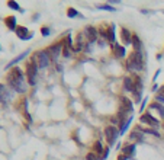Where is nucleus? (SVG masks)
I'll return each mask as SVG.
<instances>
[{"instance_id":"obj_1","label":"nucleus","mask_w":164,"mask_h":160,"mask_svg":"<svg viewBox=\"0 0 164 160\" xmlns=\"http://www.w3.org/2000/svg\"><path fill=\"white\" fill-rule=\"evenodd\" d=\"M6 80H7L9 86L13 90H16L17 93H25L26 89H28V86H26V74L19 67H13L9 71Z\"/></svg>"},{"instance_id":"obj_2","label":"nucleus","mask_w":164,"mask_h":160,"mask_svg":"<svg viewBox=\"0 0 164 160\" xmlns=\"http://www.w3.org/2000/svg\"><path fill=\"white\" fill-rule=\"evenodd\" d=\"M125 66H126V70L131 71V73H138L144 69V58H142V53H134L126 58L125 61Z\"/></svg>"},{"instance_id":"obj_3","label":"nucleus","mask_w":164,"mask_h":160,"mask_svg":"<svg viewBox=\"0 0 164 160\" xmlns=\"http://www.w3.org/2000/svg\"><path fill=\"white\" fill-rule=\"evenodd\" d=\"M31 60L38 66V69H47V67L49 66L51 57L48 55L47 51H36V53L32 55Z\"/></svg>"},{"instance_id":"obj_4","label":"nucleus","mask_w":164,"mask_h":160,"mask_svg":"<svg viewBox=\"0 0 164 160\" xmlns=\"http://www.w3.org/2000/svg\"><path fill=\"white\" fill-rule=\"evenodd\" d=\"M38 66L33 63L32 60L28 63V66H26V77H28V83L33 86L35 85V82H36V74H38Z\"/></svg>"},{"instance_id":"obj_5","label":"nucleus","mask_w":164,"mask_h":160,"mask_svg":"<svg viewBox=\"0 0 164 160\" xmlns=\"http://www.w3.org/2000/svg\"><path fill=\"white\" fill-rule=\"evenodd\" d=\"M118 135H119V131H118V128H116V127L109 125V127H106V128H105V137H106V141H108L109 146H113V143L116 141Z\"/></svg>"},{"instance_id":"obj_6","label":"nucleus","mask_w":164,"mask_h":160,"mask_svg":"<svg viewBox=\"0 0 164 160\" xmlns=\"http://www.w3.org/2000/svg\"><path fill=\"white\" fill-rule=\"evenodd\" d=\"M139 121L142 122V124H147V125H150V127H154V128H157L158 125H160V121L158 119H155L151 114H142L141 115V118H139Z\"/></svg>"},{"instance_id":"obj_7","label":"nucleus","mask_w":164,"mask_h":160,"mask_svg":"<svg viewBox=\"0 0 164 160\" xmlns=\"http://www.w3.org/2000/svg\"><path fill=\"white\" fill-rule=\"evenodd\" d=\"M84 34H86V36H87V39H89V44H93L96 39H98V34H99V31L95 28V26H86L84 28V31H83Z\"/></svg>"},{"instance_id":"obj_8","label":"nucleus","mask_w":164,"mask_h":160,"mask_svg":"<svg viewBox=\"0 0 164 160\" xmlns=\"http://www.w3.org/2000/svg\"><path fill=\"white\" fill-rule=\"evenodd\" d=\"M63 42H58V44H55V45H51L48 50H47V53L48 55L51 57V60H57V57L60 55V53L63 51Z\"/></svg>"},{"instance_id":"obj_9","label":"nucleus","mask_w":164,"mask_h":160,"mask_svg":"<svg viewBox=\"0 0 164 160\" xmlns=\"http://www.w3.org/2000/svg\"><path fill=\"white\" fill-rule=\"evenodd\" d=\"M112 51H113V57L115 58H124L125 54H126V50L124 45H119V44H112Z\"/></svg>"},{"instance_id":"obj_10","label":"nucleus","mask_w":164,"mask_h":160,"mask_svg":"<svg viewBox=\"0 0 164 160\" xmlns=\"http://www.w3.org/2000/svg\"><path fill=\"white\" fill-rule=\"evenodd\" d=\"M16 35L20 38V39H29L33 36V32H29L26 26H17V29L15 31Z\"/></svg>"},{"instance_id":"obj_11","label":"nucleus","mask_w":164,"mask_h":160,"mask_svg":"<svg viewBox=\"0 0 164 160\" xmlns=\"http://www.w3.org/2000/svg\"><path fill=\"white\" fill-rule=\"evenodd\" d=\"M132 34L131 31L128 29V28H122V31H121V39H122V42L125 44V45H128V44H132Z\"/></svg>"},{"instance_id":"obj_12","label":"nucleus","mask_w":164,"mask_h":160,"mask_svg":"<svg viewBox=\"0 0 164 160\" xmlns=\"http://www.w3.org/2000/svg\"><path fill=\"white\" fill-rule=\"evenodd\" d=\"M129 138H131V140H137L138 143H142V141H144V132H142L141 127H137V128L132 131L131 135H129Z\"/></svg>"},{"instance_id":"obj_13","label":"nucleus","mask_w":164,"mask_h":160,"mask_svg":"<svg viewBox=\"0 0 164 160\" xmlns=\"http://www.w3.org/2000/svg\"><path fill=\"white\" fill-rule=\"evenodd\" d=\"M121 104H122V106H121V111H124V112H126V114H129L132 112V102L128 99V98H125V96H122L121 98Z\"/></svg>"},{"instance_id":"obj_14","label":"nucleus","mask_w":164,"mask_h":160,"mask_svg":"<svg viewBox=\"0 0 164 160\" xmlns=\"http://www.w3.org/2000/svg\"><path fill=\"white\" fill-rule=\"evenodd\" d=\"M124 89L126 90V92H132V93H134V90H135V82H134V77L126 76V77L124 79Z\"/></svg>"},{"instance_id":"obj_15","label":"nucleus","mask_w":164,"mask_h":160,"mask_svg":"<svg viewBox=\"0 0 164 160\" xmlns=\"http://www.w3.org/2000/svg\"><path fill=\"white\" fill-rule=\"evenodd\" d=\"M9 99H10V93H9V90H7V88H6L4 85L0 83V102L6 104Z\"/></svg>"},{"instance_id":"obj_16","label":"nucleus","mask_w":164,"mask_h":160,"mask_svg":"<svg viewBox=\"0 0 164 160\" xmlns=\"http://www.w3.org/2000/svg\"><path fill=\"white\" fill-rule=\"evenodd\" d=\"M4 23H6V26H7L9 31H16L17 29V22L15 16H7V18L4 19Z\"/></svg>"},{"instance_id":"obj_17","label":"nucleus","mask_w":164,"mask_h":160,"mask_svg":"<svg viewBox=\"0 0 164 160\" xmlns=\"http://www.w3.org/2000/svg\"><path fill=\"white\" fill-rule=\"evenodd\" d=\"M106 41L111 44H115V25H111L106 29Z\"/></svg>"},{"instance_id":"obj_18","label":"nucleus","mask_w":164,"mask_h":160,"mask_svg":"<svg viewBox=\"0 0 164 160\" xmlns=\"http://www.w3.org/2000/svg\"><path fill=\"white\" fill-rule=\"evenodd\" d=\"M132 45H134V51L142 53V42H141V39L138 38V35L132 36Z\"/></svg>"},{"instance_id":"obj_19","label":"nucleus","mask_w":164,"mask_h":160,"mask_svg":"<svg viewBox=\"0 0 164 160\" xmlns=\"http://www.w3.org/2000/svg\"><path fill=\"white\" fill-rule=\"evenodd\" d=\"M134 153H135V144H126L122 148V154H125L126 157H132Z\"/></svg>"},{"instance_id":"obj_20","label":"nucleus","mask_w":164,"mask_h":160,"mask_svg":"<svg viewBox=\"0 0 164 160\" xmlns=\"http://www.w3.org/2000/svg\"><path fill=\"white\" fill-rule=\"evenodd\" d=\"M28 54H29V50H26V51H23V53L20 54V55H17L16 58H13V60H12V61H10V63H9L7 66H6V69H9V67H12V66H15L16 63H19V61H22V60H23V58H25V57H26Z\"/></svg>"},{"instance_id":"obj_21","label":"nucleus","mask_w":164,"mask_h":160,"mask_svg":"<svg viewBox=\"0 0 164 160\" xmlns=\"http://www.w3.org/2000/svg\"><path fill=\"white\" fill-rule=\"evenodd\" d=\"M67 16H68V18H71V19H74V18H84L82 13H80L79 10H76L74 7H68V9H67Z\"/></svg>"},{"instance_id":"obj_22","label":"nucleus","mask_w":164,"mask_h":160,"mask_svg":"<svg viewBox=\"0 0 164 160\" xmlns=\"http://www.w3.org/2000/svg\"><path fill=\"white\" fill-rule=\"evenodd\" d=\"M102 151H105V148H103L102 143H100V141H96V143H95V146H93V153H96L99 157L102 159Z\"/></svg>"},{"instance_id":"obj_23","label":"nucleus","mask_w":164,"mask_h":160,"mask_svg":"<svg viewBox=\"0 0 164 160\" xmlns=\"http://www.w3.org/2000/svg\"><path fill=\"white\" fill-rule=\"evenodd\" d=\"M150 108H151V109H155V111L161 115V118H164V106L163 105H160L158 102H152V104L150 105Z\"/></svg>"},{"instance_id":"obj_24","label":"nucleus","mask_w":164,"mask_h":160,"mask_svg":"<svg viewBox=\"0 0 164 160\" xmlns=\"http://www.w3.org/2000/svg\"><path fill=\"white\" fill-rule=\"evenodd\" d=\"M7 6L10 7V9H13V10H16V12H23V9L17 4L16 0H7Z\"/></svg>"},{"instance_id":"obj_25","label":"nucleus","mask_w":164,"mask_h":160,"mask_svg":"<svg viewBox=\"0 0 164 160\" xmlns=\"http://www.w3.org/2000/svg\"><path fill=\"white\" fill-rule=\"evenodd\" d=\"M141 130H142L144 134H151V135H154V137H160V132H158L157 130H152V128H141Z\"/></svg>"},{"instance_id":"obj_26","label":"nucleus","mask_w":164,"mask_h":160,"mask_svg":"<svg viewBox=\"0 0 164 160\" xmlns=\"http://www.w3.org/2000/svg\"><path fill=\"white\" fill-rule=\"evenodd\" d=\"M131 122H132V117H129L128 119H126V122L124 125H121V130H119V134H125V131L128 130V127L131 125Z\"/></svg>"},{"instance_id":"obj_27","label":"nucleus","mask_w":164,"mask_h":160,"mask_svg":"<svg viewBox=\"0 0 164 160\" xmlns=\"http://www.w3.org/2000/svg\"><path fill=\"white\" fill-rule=\"evenodd\" d=\"M96 7L100 9V10H108V12H115V10H116L115 7H113V6H111V4H98Z\"/></svg>"},{"instance_id":"obj_28","label":"nucleus","mask_w":164,"mask_h":160,"mask_svg":"<svg viewBox=\"0 0 164 160\" xmlns=\"http://www.w3.org/2000/svg\"><path fill=\"white\" fill-rule=\"evenodd\" d=\"M86 160H100L96 153H93V151H90V153H87V156H86Z\"/></svg>"},{"instance_id":"obj_29","label":"nucleus","mask_w":164,"mask_h":160,"mask_svg":"<svg viewBox=\"0 0 164 160\" xmlns=\"http://www.w3.org/2000/svg\"><path fill=\"white\" fill-rule=\"evenodd\" d=\"M41 34L44 36H48L49 34H51V31H49L48 26H42V28H41Z\"/></svg>"},{"instance_id":"obj_30","label":"nucleus","mask_w":164,"mask_h":160,"mask_svg":"<svg viewBox=\"0 0 164 160\" xmlns=\"http://www.w3.org/2000/svg\"><path fill=\"white\" fill-rule=\"evenodd\" d=\"M155 102H158L160 105H163V106H164V96H161V95H157V96H155Z\"/></svg>"},{"instance_id":"obj_31","label":"nucleus","mask_w":164,"mask_h":160,"mask_svg":"<svg viewBox=\"0 0 164 160\" xmlns=\"http://www.w3.org/2000/svg\"><path fill=\"white\" fill-rule=\"evenodd\" d=\"M109 156V148H105V151H103V156H102V160H105L106 157Z\"/></svg>"},{"instance_id":"obj_32","label":"nucleus","mask_w":164,"mask_h":160,"mask_svg":"<svg viewBox=\"0 0 164 160\" xmlns=\"http://www.w3.org/2000/svg\"><path fill=\"white\" fill-rule=\"evenodd\" d=\"M128 159H129V157H126L125 154H121V156L118 157V160H128Z\"/></svg>"},{"instance_id":"obj_33","label":"nucleus","mask_w":164,"mask_h":160,"mask_svg":"<svg viewBox=\"0 0 164 160\" xmlns=\"http://www.w3.org/2000/svg\"><path fill=\"white\" fill-rule=\"evenodd\" d=\"M145 104H147V99H144V101H142V105H141V112H142V109L145 108Z\"/></svg>"},{"instance_id":"obj_34","label":"nucleus","mask_w":164,"mask_h":160,"mask_svg":"<svg viewBox=\"0 0 164 160\" xmlns=\"http://www.w3.org/2000/svg\"><path fill=\"white\" fill-rule=\"evenodd\" d=\"M158 95H161V96H164V86L161 88V89H160V93H158Z\"/></svg>"},{"instance_id":"obj_35","label":"nucleus","mask_w":164,"mask_h":160,"mask_svg":"<svg viewBox=\"0 0 164 160\" xmlns=\"http://www.w3.org/2000/svg\"><path fill=\"white\" fill-rule=\"evenodd\" d=\"M119 1H121V0H109V4H111V3H119Z\"/></svg>"}]
</instances>
